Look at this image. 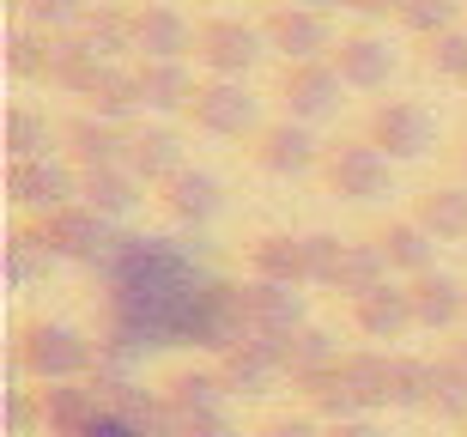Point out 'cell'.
Returning a JSON list of instances; mask_svg holds the SVG:
<instances>
[{
	"instance_id": "obj_42",
	"label": "cell",
	"mask_w": 467,
	"mask_h": 437,
	"mask_svg": "<svg viewBox=\"0 0 467 437\" xmlns=\"http://www.w3.org/2000/svg\"><path fill=\"white\" fill-rule=\"evenodd\" d=\"M340 255H347V237H334V231H304L310 286H334V274H340Z\"/></svg>"
},
{
	"instance_id": "obj_16",
	"label": "cell",
	"mask_w": 467,
	"mask_h": 437,
	"mask_svg": "<svg viewBox=\"0 0 467 437\" xmlns=\"http://www.w3.org/2000/svg\"><path fill=\"white\" fill-rule=\"evenodd\" d=\"M328 61L340 68V79H347L352 91H382L395 79V49H389V36H377V31H347L334 43Z\"/></svg>"
},
{
	"instance_id": "obj_46",
	"label": "cell",
	"mask_w": 467,
	"mask_h": 437,
	"mask_svg": "<svg viewBox=\"0 0 467 437\" xmlns=\"http://www.w3.org/2000/svg\"><path fill=\"white\" fill-rule=\"evenodd\" d=\"M352 13H358V18H395L400 0H352Z\"/></svg>"
},
{
	"instance_id": "obj_31",
	"label": "cell",
	"mask_w": 467,
	"mask_h": 437,
	"mask_svg": "<svg viewBox=\"0 0 467 437\" xmlns=\"http://www.w3.org/2000/svg\"><path fill=\"white\" fill-rule=\"evenodd\" d=\"M79 36H86V49L98 55V61H109V68H116L121 55H134V13H128V6H104V0H98V6H91V18L79 25Z\"/></svg>"
},
{
	"instance_id": "obj_50",
	"label": "cell",
	"mask_w": 467,
	"mask_h": 437,
	"mask_svg": "<svg viewBox=\"0 0 467 437\" xmlns=\"http://www.w3.org/2000/svg\"><path fill=\"white\" fill-rule=\"evenodd\" d=\"M462 437H467V425H462Z\"/></svg>"
},
{
	"instance_id": "obj_43",
	"label": "cell",
	"mask_w": 467,
	"mask_h": 437,
	"mask_svg": "<svg viewBox=\"0 0 467 437\" xmlns=\"http://www.w3.org/2000/svg\"><path fill=\"white\" fill-rule=\"evenodd\" d=\"M43 432V389H6V437Z\"/></svg>"
},
{
	"instance_id": "obj_22",
	"label": "cell",
	"mask_w": 467,
	"mask_h": 437,
	"mask_svg": "<svg viewBox=\"0 0 467 437\" xmlns=\"http://www.w3.org/2000/svg\"><path fill=\"white\" fill-rule=\"evenodd\" d=\"M377 249H382V262H389V274H400V280H419V274L437 267V237L419 219H389L377 231Z\"/></svg>"
},
{
	"instance_id": "obj_15",
	"label": "cell",
	"mask_w": 467,
	"mask_h": 437,
	"mask_svg": "<svg viewBox=\"0 0 467 437\" xmlns=\"http://www.w3.org/2000/svg\"><path fill=\"white\" fill-rule=\"evenodd\" d=\"M128 140H134V128H116V122H104V116H91V109H79V116L61 122V152H67L79 171L128 164Z\"/></svg>"
},
{
	"instance_id": "obj_19",
	"label": "cell",
	"mask_w": 467,
	"mask_h": 437,
	"mask_svg": "<svg viewBox=\"0 0 467 437\" xmlns=\"http://www.w3.org/2000/svg\"><path fill=\"white\" fill-rule=\"evenodd\" d=\"M164 401H171L176 420H225L231 389H225V377H219V365H182V370H171Z\"/></svg>"
},
{
	"instance_id": "obj_6",
	"label": "cell",
	"mask_w": 467,
	"mask_h": 437,
	"mask_svg": "<svg viewBox=\"0 0 467 437\" xmlns=\"http://www.w3.org/2000/svg\"><path fill=\"white\" fill-rule=\"evenodd\" d=\"M364 140L377 146L382 158H395V164H419L437 146V122H431V109L413 104V98H382L364 116Z\"/></svg>"
},
{
	"instance_id": "obj_30",
	"label": "cell",
	"mask_w": 467,
	"mask_h": 437,
	"mask_svg": "<svg viewBox=\"0 0 467 437\" xmlns=\"http://www.w3.org/2000/svg\"><path fill=\"white\" fill-rule=\"evenodd\" d=\"M49 152H61V122H49L31 104L6 109V158L18 164V158H49Z\"/></svg>"
},
{
	"instance_id": "obj_40",
	"label": "cell",
	"mask_w": 467,
	"mask_h": 437,
	"mask_svg": "<svg viewBox=\"0 0 467 437\" xmlns=\"http://www.w3.org/2000/svg\"><path fill=\"white\" fill-rule=\"evenodd\" d=\"M91 6H98V0H25L18 18L36 25V31H49V36H73L91 18Z\"/></svg>"
},
{
	"instance_id": "obj_7",
	"label": "cell",
	"mask_w": 467,
	"mask_h": 437,
	"mask_svg": "<svg viewBox=\"0 0 467 437\" xmlns=\"http://www.w3.org/2000/svg\"><path fill=\"white\" fill-rule=\"evenodd\" d=\"M36 231H43V244L55 249V262H73V267H98L116 249V219H104L98 207H86V201H73V207L49 213V219H36Z\"/></svg>"
},
{
	"instance_id": "obj_47",
	"label": "cell",
	"mask_w": 467,
	"mask_h": 437,
	"mask_svg": "<svg viewBox=\"0 0 467 437\" xmlns=\"http://www.w3.org/2000/svg\"><path fill=\"white\" fill-rule=\"evenodd\" d=\"M304 6H316V13H334V6H352V0H304Z\"/></svg>"
},
{
	"instance_id": "obj_24",
	"label": "cell",
	"mask_w": 467,
	"mask_h": 437,
	"mask_svg": "<svg viewBox=\"0 0 467 437\" xmlns=\"http://www.w3.org/2000/svg\"><path fill=\"white\" fill-rule=\"evenodd\" d=\"M79 201L86 207H98L104 219H128V213L146 201V182H140L128 164H104V171H79Z\"/></svg>"
},
{
	"instance_id": "obj_17",
	"label": "cell",
	"mask_w": 467,
	"mask_h": 437,
	"mask_svg": "<svg viewBox=\"0 0 467 437\" xmlns=\"http://www.w3.org/2000/svg\"><path fill=\"white\" fill-rule=\"evenodd\" d=\"M407 297H413V322L431 328V334H450V328L467 322V286L455 280V274H443V267L407 280Z\"/></svg>"
},
{
	"instance_id": "obj_20",
	"label": "cell",
	"mask_w": 467,
	"mask_h": 437,
	"mask_svg": "<svg viewBox=\"0 0 467 437\" xmlns=\"http://www.w3.org/2000/svg\"><path fill=\"white\" fill-rule=\"evenodd\" d=\"M352 328L364 334V340H400V334H413V297H407V280H389L377 286V292H364L358 304H352Z\"/></svg>"
},
{
	"instance_id": "obj_3",
	"label": "cell",
	"mask_w": 467,
	"mask_h": 437,
	"mask_svg": "<svg viewBox=\"0 0 467 437\" xmlns=\"http://www.w3.org/2000/svg\"><path fill=\"white\" fill-rule=\"evenodd\" d=\"M6 201H13L18 213H36V219L73 207V201H79V164H73L67 152L18 158L13 171H6Z\"/></svg>"
},
{
	"instance_id": "obj_23",
	"label": "cell",
	"mask_w": 467,
	"mask_h": 437,
	"mask_svg": "<svg viewBox=\"0 0 467 437\" xmlns=\"http://www.w3.org/2000/svg\"><path fill=\"white\" fill-rule=\"evenodd\" d=\"M194 79L189 61H140V104L146 116H189V98H194Z\"/></svg>"
},
{
	"instance_id": "obj_5",
	"label": "cell",
	"mask_w": 467,
	"mask_h": 437,
	"mask_svg": "<svg viewBox=\"0 0 467 437\" xmlns=\"http://www.w3.org/2000/svg\"><path fill=\"white\" fill-rule=\"evenodd\" d=\"M261 55H267V36H261V25H249V18H201L194 25V61L213 73V79H249V68H255Z\"/></svg>"
},
{
	"instance_id": "obj_9",
	"label": "cell",
	"mask_w": 467,
	"mask_h": 437,
	"mask_svg": "<svg viewBox=\"0 0 467 437\" xmlns=\"http://www.w3.org/2000/svg\"><path fill=\"white\" fill-rule=\"evenodd\" d=\"M261 36H267V49L285 55V61H322V55H334L328 13H316V6H304V0H279V6H267Z\"/></svg>"
},
{
	"instance_id": "obj_29",
	"label": "cell",
	"mask_w": 467,
	"mask_h": 437,
	"mask_svg": "<svg viewBox=\"0 0 467 437\" xmlns=\"http://www.w3.org/2000/svg\"><path fill=\"white\" fill-rule=\"evenodd\" d=\"M109 61H98V55L86 49V36H55V55H49V86H61L67 98H91V86L104 79Z\"/></svg>"
},
{
	"instance_id": "obj_32",
	"label": "cell",
	"mask_w": 467,
	"mask_h": 437,
	"mask_svg": "<svg viewBox=\"0 0 467 437\" xmlns=\"http://www.w3.org/2000/svg\"><path fill=\"white\" fill-rule=\"evenodd\" d=\"M377 286H389V262H382L377 237H370V244H347V255H340V274H334L328 292L347 297V304H358V297L377 292Z\"/></svg>"
},
{
	"instance_id": "obj_2",
	"label": "cell",
	"mask_w": 467,
	"mask_h": 437,
	"mask_svg": "<svg viewBox=\"0 0 467 437\" xmlns=\"http://www.w3.org/2000/svg\"><path fill=\"white\" fill-rule=\"evenodd\" d=\"M322 182H328L334 201L370 207V201H389L395 194V158H382L370 140H340L322 158Z\"/></svg>"
},
{
	"instance_id": "obj_44",
	"label": "cell",
	"mask_w": 467,
	"mask_h": 437,
	"mask_svg": "<svg viewBox=\"0 0 467 437\" xmlns=\"http://www.w3.org/2000/svg\"><path fill=\"white\" fill-rule=\"evenodd\" d=\"M261 437H328V425L316 420V413H279V420H267Z\"/></svg>"
},
{
	"instance_id": "obj_48",
	"label": "cell",
	"mask_w": 467,
	"mask_h": 437,
	"mask_svg": "<svg viewBox=\"0 0 467 437\" xmlns=\"http://www.w3.org/2000/svg\"><path fill=\"white\" fill-rule=\"evenodd\" d=\"M450 359H455V365L467 370V340H455V352H450Z\"/></svg>"
},
{
	"instance_id": "obj_25",
	"label": "cell",
	"mask_w": 467,
	"mask_h": 437,
	"mask_svg": "<svg viewBox=\"0 0 467 437\" xmlns=\"http://www.w3.org/2000/svg\"><path fill=\"white\" fill-rule=\"evenodd\" d=\"M249 280H274V286H310V262H304V237L292 231H267L249 244Z\"/></svg>"
},
{
	"instance_id": "obj_36",
	"label": "cell",
	"mask_w": 467,
	"mask_h": 437,
	"mask_svg": "<svg viewBox=\"0 0 467 437\" xmlns=\"http://www.w3.org/2000/svg\"><path fill=\"white\" fill-rule=\"evenodd\" d=\"M340 370H347V383L358 389L364 413H377V407H389V352H377V347H358V352H347V359H340Z\"/></svg>"
},
{
	"instance_id": "obj_1",
	"label": "cell",
	"mask_w": 467,
	"mask_h": 437,
	"mask_svg": "<svg viewBox=\"0 0 467 437\" xmlns=\"http://www.w3.org/2000/svg\"><path fill=\"white\" fill-rule=\"evenodd\" d=\"M13 365L18 377H31L36 389L49 383H91V370H98V340L86 328H73V322H25L13 340Z\"/></svg>"
},
{
	"instance_id": "obj_21",
	"label": "cell",
	"mask_w": 467,
	"mask_h": 437,
	"mask_svg": "<svg viewBox=\"0 0 467 437\" xmlns=\"http://www.w3.org/2000/svg\"><path fill=\"white\" fill-rule=\"evenodd\" d=\"M243 310L255 334H292L310 322L304 310V286H274V280H249L243 286Z\"/></svg>"
},
{
	"instance_id": "obj_26",
	"label": "cell",
	"mask_w": 467,
	"mask_h": 437,
	"mask_svg": "<svg viewBox=\"0 0 467 437\" xmlns=\"http://www.w3.org/2000/svg\"><path fill=\"white\" fill-rule=\"evenodd\" d=\"M297 395H304V413H316L322 425H340V420H358V413H364L358 389L347 383V370H340V365L304 377V383H297Z\"/></svg>"
},
{
	"instance_id": "obj_37",
	"label": "cell",
	"mask_w": 467,
	"mask_h": 437,
	"mask_svg": "<svg viewBox=\"0 0 467 437\" xmlns=\"http://www.w3.org/2000/svg\"><path fill=\"white\" fill-rule=\"evenodd\" d=\"M49 55H55L49 31H36V25H25V18L6 31V68H13L18 79H49Z\"/></svg>"
},
{
	"instance_id": "obj_39",
	"label": "cell",
	"mask_w": 467,
	"mask_h": 437,
	"mask_svg": "<svg viewBox=\"0 0 467 437\" xmlns=\"http://www.w3.org/2000/svg\"><path fill=\"white\" fill-rule=\"evenodd\" d=\"M431 413L450 425H467V370L455 359H431Z\"/></svg>"
},
{
	"instance_id": "obj_45",
	"label": "cell",
	"mask_w": 467,
	"mask_h": 437,
	"mask_svg": "<svg viewBox=\"0 0 467 437\" xmlns=\"http://www.w3.org/2000/svg\"><path fill=\"white\" fill-rule=\"evenodd\" d=\"M328 437H382V432H377V420H370V413H358V420L328 425Z\"/></svg>"
},
{
	"instance_id": "obj_38",
	"label": "cell",
	"mask_w": 467,
	"mask_h": 437,
	"mask_svg": "<svg viewBox=\"0 0 467 437\" xmlns=\"http://www.w3.org/2000/svg\"><path fill=\"white\" fill-rule=\"evenodd\" d=\"M462 0H400V13H395V25L400 31H413L419 43H431V36H443V31H455L462 25Z\"/></svg>"
},
{
	"instance_id": "obj_10",
	"label": "cell",
	"mask_w": 467,
	"mask_h": 437,
	"mask_svg": "<svg viewBox=\"0 0 467 437\" xmlns=\"http://www.w3.org/2000/svg\"><path fill=\"white\" fill-rule=\"evenodd\" d=\"M255 171H267V176H310V171H322V158H328V146L316 140V128L310 122H292V116H279V122H267L255 134Z\"/></svg>"
},
{
	"instance_id": "obj_12",
	"label": "cell",
	"mask_w": 467,
	"mask_h": 437,
	"mask_svg": "<svg viewBox=\"0 0 467 437\" xmlns=\"http://www.w3.org/2000/svg\"><path fill=\"white\" fill-rule=\"evenodd\" d=\"M158 207H164V219L182 231H207L219 213H225V182L213 171H201V164H189V171H176L164 189H158Z\"/></svg>"
},
{
	"instance_id": "obj_4",
	"label": "cell",
	"mask_w": 467,
	"mask_h": 437,
	"mask_svg": "<svg viewBox=\"0 0 467 437\" xmlns=\"http://www.w3.org/2000/svg\"><path fill=\"white\" fill-rule=\"evenodd\" d=\"M189 122L201 128V134H213V140H255L261 128V104L249 98V86L243 79H201L189 98Z\"/></svg>"
},
{
	"instance_id": "obj_14",
	"label": "cell",
	"mask_w": 467,
	"mask_h": 437,
	"mask_svg": "<svg viewBox=\"0 0 467 437\" xmlns=\"http://www.w3.org/2000/svg\"><path fill=\"white\" fill-rule=\"evenodd\" d=\"M109 420V395L98 383H49L43 389V432L49 437H91Z\"/></svg>"
},
{
	"instance_id": "obj_8",
	"label": "cell",
	"mask_w": 467,
	"mask_h": 437,
	"mask_svg": "<svg viewBox=\"0 0 467 437\" xmlns=\"http://www.w3.org/2000/svg\"><path fill=\"white\" fill-rule=\"evenodd\" d=\"M347 79H340V68H334L328 55L322 61H285V73H279V104H285V116L292 122H328V116H340V104H347Z\"/></svg>"
},
{
	"instance_id": "obj_28",
	"label": "cell",
	"mask_w": 467,
	"mask_h": 437,
	"mask_svg": "<svg viewBox=\"0 0 467 437\" xmlns=\"http://www.w3.org/2000/svg\"><path fill=\"white\" fill-rule=\"evenodd\" d=\"M86 109L104 116V122H116V128H134V116H146V104H140V68H121V61L104 68V79L91 86Z\"/></svg>"
},
{
	"instance_id": "obj_35",
	"label": "cell",
	"mask_w": 467,
	"mask_h": 437,
	"mask_svg": "<svg viewBox=\"0 0 467 437\" xmlns=\"http://www.w3.org/2000/svg\"><path fill=\"white\" fill-rule=\"evenodd\" d=\"M389 407H400V413H419V407H431V359L389 352Z\"/></svg>"
},
{
	"instance_id": "obj_27",
	"label": "cell",
	"mask_w": 467,
	"mask_h": 437,
	"mask_svg": "<svg viewBox=\"0 0 467 437\" xmlns=\"http://www.w3.org/2000/svg\"><path fill=\"white\" fill-rule=\"evenodd\" d=\"M413 219L431 231L437 244H462L467 237V182H437L413 201Z\"/></svg>"
},
{
	"instance_id": "obj_34",
	"label": "cell",
	"mask_w": 467,
	"mask_h": 437,
	"mask_svg": "<svg viewBox=\"0 0 467 437\" xmlns=\"http://www.w3.org/2000/svg\"><path fill=\"white\" fill-rule=\"evenodd\" d=\"M340 359H347V352L334 347V334L316 328V322H304V328L285 334V377H292V383H304V377H316V370L340 365Z\"/></svg>"
},
{
	"instance_id": "obj_41",
	"label": "cell",
	"mask_w": 467,
	"mask_h": 437,
	"mask_svg": "<svg viewBox=\"0 0 467 437\" xmlns=\"http://www.w3.org/2000/svg\"><path fill=\"white\" fill-rule=\"evenodd\" d=\"M425 73H437V79H467V25H455V31L425 43Z\"/></svg>"
},
{
	"instance_id": "obj_33",
	"label": "cell",
	"mask_w": 467,
	"mask_h": 437,
	"mask_svg": "<svg viewBox=\"0 0 467 437\" xmlns=\"http://www.w3.org/2000/svg\"><path fill=\"white\" fill-rule=\"evenodd\" d=\"M55 267V249L43 244V231L36 225H18L13 237H6V280H13V292H31V286L49 280Z\"/></svg>"
},
{
	"instance_id": "obj_49",
	"label": "cell",
	"mask_w": 467,
	"mask_h": 437,
	"mask_svg": "<svg viewBox=\"0 0 467 437\" xmlns=\"http://www.w3.org/2000/svg\"><path fill=\"white\" fill-rule=\"evenodd\" d=\"M462 176H467V146H462Z\"/></svg>"
},
{
	"instance_id": "obj_18",
	"label": "cell",
	"mask_w": 467,
	"mask_h": 437,
	"mask_svg": "<svg viewBox=\"0 0 467 437\" xmlns=\"http://www.w3.org/2000/svg\"><path fill=\"white\" fill-rule=\"evenodd\" d=\"M128 171H134L146 189H164L176 171H189L182 134H176L171 122H146V128H134V140H128Z\"/></svg>"
},
{
	"instance_id": "obj_11",
	"label": "cell",
	"mask_w": 467,
	"mask_h": 437,
	"mask_svg": "<svg viewBox=\"0 0 467 437\" xmlns=\"http://www.w3.org/2000/svg\"><path fill=\"white\" fill-rule=\"evenodd\" d=\"M219 377H225L231 395H267V389L285 377V334H249L231 352H219Z\"/></svg>"
},
{
	"instance_id": "obj_13",
	"label": "cell",
	"mask_w": 467,
	"mask_h": 437,
	"mask_svg": "<svg viewBox=\"0 0 467 437\" xmlns=\"http://www.w3.org/2000/svg\"><path fill=\"white\" fill-rule=\"evenodd\" d=\"M134 13V55L140 61H189L194 55V25L176 13L171 0H140Z\"/></svg>"
}]
</instances>
